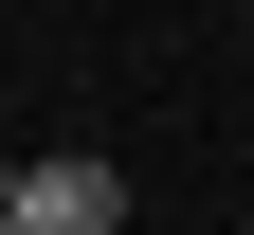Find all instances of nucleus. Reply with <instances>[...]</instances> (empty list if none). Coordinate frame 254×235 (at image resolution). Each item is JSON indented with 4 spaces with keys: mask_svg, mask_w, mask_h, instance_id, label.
I'll return each mask as SVG.
<instances>
[{
    "mask_svg": "<svg viewBox=\"0 0 254 235\" xmlns=\"http://www.w3.org/2000/svg\"><path fill=\"white\" fill-rule=\"evenodd\" d=\"M0 235H18V217H0Z\"/></svg>",
    "mask_w": 254,
    "mask_h": 235,
    "instance_id": "obj_2",
    "label": "nucleus"
},
{
    "mask_svg": "<svg viewBox=\"0 0 254 235\" xmlns=\"http://www.w3.org/2000/svg\"><path fill=\"white\" fill-rule=\"evenodd\" d=\"M0 217H18V235H127V163H0Z\"/></svg>",
    "mask_w": 254,
    "mask_h": 235,
    "instance_id": "obj_1",
    "label": "nucleus"
}]
</instances>
